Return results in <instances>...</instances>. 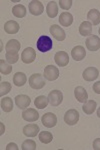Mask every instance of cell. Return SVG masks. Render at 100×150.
<instances>
[{"instance_id":"6da1fadb","label":"cell","mask_w":100,"mask_h":150,"mask_svg":"<svg viewBox=\"0 0 100 150\" xmlns=\"http://www.w3.org/2000/svg\"><path fill=\"white\" fill-rule=\"evenodd\" d=\"M53 47V42L52 39L47 35H42L38 38L37 42H36V48L38 49V51L40 52H48L52 49Z\"/></svg>"},{"instance_id":"7a4b0ae2","label":"cell","mask_w":100,"mask_h":150,"mask_svg":"<svg viewBox=\"0 0 100 150\" xmlns=\"http://www.w3.org/2000/svg\"><path fill=\"white\" fill-rule=\"evenodd\" d=\"M28 81H29V85L33 89H41V88H43L46 84L43 75H41L39 73L32 74L29 77Z\"/></svg>"},{"instance_id":"3957f363","label":"cell","mask_w":100,"mask_h":150,"mask_svg":"<svg viewBox=\"0 0 100 150\" xmlns=\"http://www.w3.org/2000/svg\"><path fill=\"white\" fill-rule=\"evenodd\" d=\"M48 101L51 104V106H59L61 104L62 100H63V94L61 91L59 90H52L50 91L49 94H48Z\"/></svg>"},{"instance_id":"277c9868","label":"cell","mask_w":100,"mask_h":150,"mask_svg":"<svg viewBox=\"0 0 100 150\" xmlns=\"http://www.w3.org/2000/svg\"><path fill=\"white\" fill-rule=\"evenodd\" d=\"M44 78L49 81L56 80L59 77V70L54 65H48L44 68Z\"/></svg>"},{"instance_id":"5b68a950","label":"cell","mask_w":100,"mask_h":150,"mask_svg":"<svg viewBox=\"0 0 100 150\" xmlns=\"http://www.w3.org/2000/svg\"><path fill=\"white\" fill-rule=\"evenodd\" d=\"M79 120V113L77 110L75 109H70L68 110L64 115V121L67 125H75Z\"/></svg>"},{"instance_id":"8992f818","label":"cell","mask_w":100,"mask_h":150,"mask_svg":"<svg viewBox=\"0 0 100 150\" xmlns=\"http://www.w3.org/2000/svg\"><path fill=\"white\" fill-rule=\"evenodd\" d=\"M36 59V52L32 47L25 48L24 51L21 54V60L26 64L32 63L34 60Z\"/></svg>"},{"instance_id":"52a82bcc","label":"cell","mask_w":100,"mask_h":150,"mask_svg":"<svg viewBox=\"0 0 100 150\" xmlns=\"http://www.w3.org/2000/svg\"><path fill=\"white\" fill-rule=\"evenodd\" d=\"M85 44L90 51H97L100 48V38L96 35H91L86 39Z\"/></svg>"},{"instance_id":"ba28073f","label":"cell","mask_w":100,"mask_h":150,"mask_svg":"<svg viewBox=\"0 0 100 150\" xmlns=\"http://www.w3.org/2000/svg\"><path fill=\"white\" fill-rule=\"evenodd\" d=\"M57 123V117L54 113L47 112L42 116V124L47 128L54 127Z\"/></svg>"},{"instance_id":"9c48e42d","label":"cell","mask_w":100,"mask_h":150,"mask_svg":"<svg viewBox=\"0 0 100 150\" xmlns=\"http://www.w3.org/2000/svg\"><path fill=\"white\" fill-rule=\"evenodd\" d=\"M29 12H30L32 15H35V16H38L40 14L43 13L44 11V6L43 4L41 3L40 1H36V0H33L29 3Z\"/></svg>"},{"instance_id":"30bf717a","label":"cell","mask_w":100,"mask_h":150,"mask_svg":"<svg viewBox=\"0 0 100 150\" xmlns=\"http://www.w3.org/2000/svg\"><path fill=\"white\" fill-rule=\"evenodd\" d=\"M49 30H50L51 35H52L56 40L63 41V40L65 39V38H66V35H65V31L63 30V29L60 27L59 25L53 24V25H51V27H50Z\"/></svg>"},{"instance_id":"8fae6325","label":"cell","mask_w":100,"mask_h":150,"mask_svg":"<svg viewBox=\"0 0 100 150\" xmlns=\"http://www.w3.org/2000/svg\"><path fill=\"white\" fill-rule=\"evenodd\" d=\"M55 63L60 67L66 66L69 62V56H68V53L64 51H58L54 56Z\"/></svg>"},{"instance_id":"7c38bea8","label":"cell","mask_w":100,"mask_h":150,"mask_svg":"<svg viewBox=\"0 0 100 150\" xmlns=\"http://www.w3.org/2000/svg\"><path fill=\"white\" fill-rule=\"evenodd\" d=\"M21 44L19 43L18 40L16 39H11L6 43L5 50L6 53H10V54H17L18 51L20 50Z\"/></svg>"},{"instance_id":"4fadbf2b","label":"cell","mask_w":100,"mask_h":150,"mask_svg":"<svg viewBox=\"0 0 100 150\" xmlns=\"http://www.w3.org/2000/svg\"><path fill=\"white\" fill-rule=\"evenodd\" d=\"M99 75V71L97 68H95V67H88V68H86L83 71V74H82V76H83L84 80L86 81H93L95 79L98 77Z\"/></svg>"},{"instance_id":"5bb4252c","label":"cell","mask_w":100,"mask_h":150,"mask_svg":"<svg viewBox=\"0 0 100 150\" xmlns=\"http://www.w3.org/2000/svg\"><path fill=\"white\" fill-rule=\"evenodd\" d=\"M22 117L24 120L28 122H34L39 118L38 112L33 108H28V109L24 110L22 112Z\"/></svg>"},{"instance_id":"9a60e30c","label":"cell","mask_w":100,"mask_h":150,"mask_svg":"<svg viewBox=\"0 0 100 150\" xmlns=\"http://www.w3.org/2000/svg\"><path fill=\"white\" fill-rule=\"evenodd\" d=\"M71 56L75 61H80V60L84 59V57L86 56V51H85L84 47L81 45L75 46L71 51Z\"/></svg>"},{"instance_id":"2e32d148","label":"cell","mask_w":100,"mask_h":150,"mask_svg":"<svg viewBox=\"0 0 100 150\" xmlns=\"http://www.w3.org/2000/svg\"><path fill=\"white\" fill-rule=\"evenodd\" d=\"M74 95L76 97L78 102L81 103H85L88 99V94H87V91L85 90L82 86H77L74 90Z\"/></svg>"},{"instance_id":"e0dca14e","label":"cell","mask_w":100,"mask_h":150,"mask_svg":"<svg viewBox=\"0 0 100 150\" xmlns=\"http://www.w3.org/2000/svg\"><path fill=\"white\" fill-rule=\"evenodd\" d=\"M39 133V126L37 124H28L23 128V134L27 137H35Z\"/></svg>"},{"instance_id":"ac0fdd59","label":"cell","mask_w":100,"mask_h":150,"mask_svg":"<svg viewBox=\"0 0 100 150\" xmlns=\"http://www.w3.org/2000/svg\"><path fill=\"white\" fill-rule=\"evenodd\" d=\"M15 103L20 109H25L30 105L31 100L27 95H17L15 97Z\"/></svg>"},{"instance_id":"d6986e66","label":"cell","mask_w":100,"mask_h":150,"mask_svg":"<svg viewBox=\"0 0 100 150\" xmlns=\"http://www.w3.org/2000/svg\"><path fill=\"white\" fill-rule=\"evenodd\" d=\"M4 30L8 34H16L19 31V24L14 20H9L4 24Z\"/></svg>"},{"instance_id":"ffe728a7","label":"cell","mask_w":100,"mask_h":150,"mask_svg":"<svg viewBox=\"0 0 100 150\" xmlns=\"http://www.w3.org/2000/svg\"><path fill=\"white\" fill-rule=\"evenodd\" d=\"M59 22L64 27H68L73 23V16L69 12H62L59 16Z\"/></svg>"},{"instance_id":"44dd1931","label":"cell","mask_w":100,"mask_h":150,"mask_svg":"<svg viewBox=\"0 0 100 150\" xmlns=\"http://www.w3.org/2000/svg\"><path fill=\"white\" fill-rule=\"evenodd\" d=\"M87 19L93 25H98L100 23V12L97 9H91L87 13Z\"/></svg>"},{"instance_id":"7402d4cb","label":"cell","mask_w":100,"mask_h":150,"mask_svg":"<svg viewBox=\"0 0 100 150\" xmlns=\"http://www.w3.org/2000/svg\"><path fill=\"white\" fill-rule=\"evenodd\" d=\"M46 13L50 18H54L58 14V6L55 1L48 2L47 6H46Z\"/></svg>"},{"instance_id":"603a6c76","label":"cell","mask_w":100,"mask_h":150,"mask_svg":"<svg viewBox=\"0 0 100 150\" xmlns=\"http://www.w3.org/2000/svg\"><path fill=\"white\" fill-rule=\"evenodd\" d=\"M96 107H97L96 101L88 100V101H86V102L84 103L83 106H82V110H83V112L85 113V114L90 115V114H92V113L94 112L95 109H96Z\"/></svg>"},{"instance_id":"cb8c5ba5","label":"cell","mask_w":100,"mask_h":150,"mask_svg":"<svg viewBox=\"0 0 100 150\" xmlns=\"http://www.w3.org/2000/svg\"><path fill=\"white\" fill-rule=\"evenodd\" d=\"M26 81H27V77H26V75L23 72H17V73L13 75V83L16 86H23L26 83Z\"/></svg>"},{"instance_id":"d4e9b609","label":"cell","mask_w":100,"mask_h":150,"mask_svg":"<svg viewBox=\"0 0 100 150\" xmlns=\"http://www.w3.org/2000/svg\"><path fill=\"white\" fill-rule=\"evenodd\" d=\"M79 33L83 36L91 35L92 33V24L89 21H84L79 26Z\"/></svg>"},{"instance_id":"484cf974","label":"cell","mask_w":100,"mask_h":150,"mask_svg":"<svg viewBox=\"0 0 100 150\" xmlns=\"http://www.w3.org/2000/svg\"><path fill=\"white\" fill-rule=\"evenodd\" d=\"M12 13L17 18H23L26 15V8L22 4H17L12 8Z\"/></svg>"},{"instance_id":"4316f807","label":"cell","mask_w":100,"mask_h":150,"mask_svg":"<svg viewBox=\"0 0 100 150\" xmlns=\"http://www.w3.org/2000/svg\"><path fill=\"white\" fill-rule=\"evenodd\" d=\"M1 109L4 112H10L13 109V101L10 97H3L1 99Z\"/></svg>"},{"instance_id":"83f0119b","label":"cell","mask_w":100,"mask_h":150,"mask_svg":"<svg viewBox=\"0 0 100 150\" xmlns=\"http://www.w3.org/2000/svg\"><path fill=\"white\" fill-rule=\"evenodd\" d=\"M48 98H46L44 95H40L38 97H36L35 101H34V104H35V107L38 108V109H43V108L47 107L48 104Z\"/></svg>"},{"instance_id":"f1b7e54d","label":"cell","mask_w":100,"mask_h":150,"mask_svg":"<svg viewBox=\"0 0 100 150\" xmlns=\"http://www.w3.org/2000/svg\"><path fill=\"white\" fill-rule=\"evenodd\" d=\"M53 139V135L52 133H50L49 131H41L39 133V140H40L42 143L48 144L52 141Z\"/></svg>"},{"instance_id":"f546056e","label":"cell","mask_w":100,"mask_h":150,"mask_svg":"<svg viewBox=\"0 0 100 150\" xmlns=\"http://www.w3.org/2000/svg\"><path fill=\"white\" fill-rule=\"evenodd\" d=\"M11 71H12L11 65H9L8 62L4 61L3 59L0 60V72H1V74L8 75L11 73Z\"/></svg>"},{"instance_id":"4dcf8cb0","label":"cell","mask_w":100,"mask_h":150,"mask_svg":"<svg viewBox=\"0 0 100 150\" xmlns=\"http://www.w3.org/2000/svg\"><path fill=\"white\" fill-rule=\"evenodd\" d=\"M11 90V84L9 82H1L0 83V96L3 97L4 95H6L7 93H9V91Z\"/></svg>"},{"instance_id":"1f68e13d","label":"cell","mask_w":100,"mask_h":150,"mask_svg":"<svg viewBox=\"0 0 100 150\" xmlns=\"http://www.w3.org/2000/svg\"><path fill=\"white\" fill-rule=\"evenodd\" d=\"M22 150H35L36 149V143L31 139H27L22 143L21 146Z\"/></svg>"},{"instance_id":"d6a6232c","label":"cell","mask_w":100,"mask_h":150,"mask_svg":"<svg viewBox=\"0 0 100 150\" xmlns=\"http://www.w3.org/2000/svg\"><path fill=\"white\" fill-rule=\"evenodd\" d=\"M5 58H6V61L10 64H14L18 61L19 59V54H10V53H6L5 54Z\"/></svg>"},{"instance_id":"836d02e7","label":"cell","mask_w":100,"mask_h":150,"mask_svg":"<svg viewBox=\"0 0 100 150\" xmlns=\"http://www.w3.org/2000/svg\"><path fill=\"white\" fill-rule=\"evenodd\" d=\"M59 5L60 8L64 9V10H68L72 6V0H59Z\"/></svg>"},{"instance_id":"e575fe53","label":"cell","mask_w":100,"mask_h":150,"mask_svg":"<svg viewBox=\"0 0 100 150\" xmlns=\"http://www.w3.org/2000/svg\"><path fill=\"white\" fill-rule=\"evenodd\" d=\"M93 91L95 93L100 94V81L95 82L93 84Z\"/></svg>"},{"instance_id":"d590c367","label":"cell","mask_w":100,"mask_h":150,"mask_svg":"<svg viewBox=\"0 0 100 150\" xmlns=\"http://www.w3.org/2000/svg\"><path fill=\"white\" fill-rule=\"evenodd\" d=\"M93 149L100 150V138H96L93 141Z\"/></svg>"},{"instance_id":"8d00e7d4","label":"cell","mask_w":100,"mask_h":150,"mask_svg":"<svg viewBox=\"0 0 100 150\" xmlns=\"http://www.w3.org/2000/svg\"><path fill=\"white\" fill-rule=\"evenodd\" d=\"M11 149L18 150V146H17V145H16L15 143H9V144H7L6 150H11Z\"/></svg>"},{"instance_id":"74e56055","label":"cell","mask_w":100,"mask_h":150,"mask_svg":"<svg viewBox=\"0 0 100 150\" xmlns=\"http://www.w3.org/2000/svg\"><path fill=\"white\" fill-rule=\"evenodd\" d=\"M97 116L100 118V107L98 108V110H97Z\"/></svg>"},{"instance_id":"f35d334b","label":"cell","mask_w":100,"mask_h":150,"mask_svg":"<svg viewBox=\"0 0 100 150\" xmlns=\"http://www.w3.org/2000/svg\"><path fill=\"white\" fill-rule=\"evenodd\" d=\"M99 34H100V28H99Z\"/></svg>"}]
</instances>
